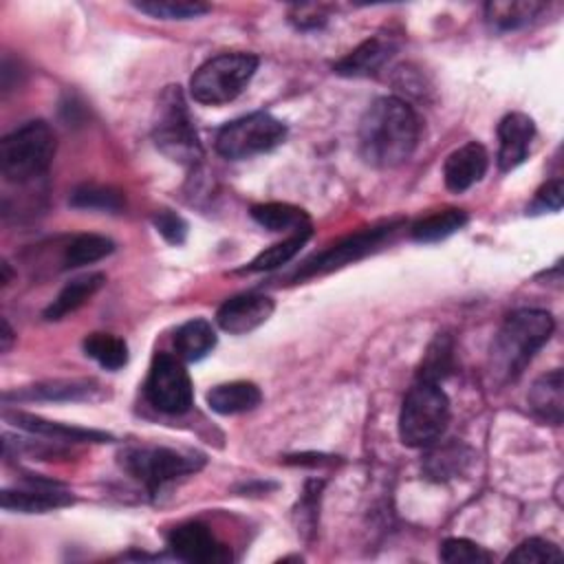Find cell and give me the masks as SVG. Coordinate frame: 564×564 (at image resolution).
Returning <instances> with one entry per match:
<instances>
[{
  "label": "cell",
  "instance_id": "e0dca14e",
  "mask_svg": "<svg viewBox=\"0 0 564 564\" xmlns=\"http://www.w3.org/2000/svg\"><path fill=\"white\" fill-rule=\"evenodd\" d=\"M4 419L9 423H13L20 430H26L31 434L44 436L53 443H104V441H112L110 434L99 432V430H86V427H75V425H66V423H57V421H48L35 414H26V412H4Z\"/></svg>",
  "mask_w": 564,
  "mask_h": 564
},
{
  "label": "cell",
  "instance_id": "cb8c5ba5",
  "mask_svg": "<svg viewBox=\"0 0 564 564\" xmlns=\"http://www.w3.org/2000/svg\"><path fill=\"white\" fill-rule=\"evenodd\" d=\"M544 7L533 0H496L485 4V20L494 31H516L531 24Z\"/></svg>",
  "mask_w": 564,
  "mask_h": 564
},
{
  "label": "cell",
  "instance_id": "8d00e7d4",
  "mask_svg": "<svg viewBox=\"0 0 564 564\" xmlns=\"http://www.w3.org/2000/svg\"><path fill=\"white\" fill-rule=\"evenodd\" d=\"M289 20L300 31H315L326 24L328 13L319 4H293L289 11Z\"/></svg>",
  "mask_w": 564,
  "mask_h": 564
},
{
  "label": "cell",
  "instance_id": "ffe728a7",
  "mask_svg": "<svg viewBox=\"0 0 564 564\" xmlns=\"http://www.w3.org/2000/svg\"><path fill=\"white\" fill-rule=\"evenodd\" d=\"M529 408L531 412L551 425H560L562 423V414H564V394H562V370L555 368L551 372L540 375L529 394H527Z\"/></svg>",
  "mask_w": 564,
  "mask_h": 564
},
{
  "label": "cell",
  "instance_id": "603a6c76",
  "mask_svg": "<svg viewBox=\"0 0 564 564\" xmlns=\"http://www.w3.org/2000/svg\"><path fill=\"white\" fill-rule=\"evenodd\" d=\"M214 346H216V330L203 317H194L181 324L174 333V350H176V357H181L183 361H200L214 350Z\"/></svg>",
  "mask_w": 564,
  "mask_h": 564
},
{
  "label": "cell",
  "instance_id": "8fae6325",
  "mask_svg": "<svg viewBox=\"0 0 564 564\" xmlns=\"http://www.w3.org/2000/svg\"><path fill=\"white\" fill-rule=\"evenodd\" d=\"M167 546L178 560L192 564H220L231 560V551L200 522L174 527L167 535Z\"/></svg>",
  "mask_w": 564,
  "mask_h": 564
},
{
  "label": "cell",
  "instance_id": "ac0fdd59",
  "mask_svg": "<svg viewBox=\"0 0 564 564\" xmlns=\"http://www.w3.org/2000/svg\"><path fill=\"white\" fill-rule=\"evenodd\" d=\"M397 53V42L390 35H372L341 57L333 68L344 77H368L377 73Z\"/></svg>",
  "mask_w": 564,
  "mask_h": 564
},
{
  "label": "cell",
  "instance_id": "d6a6232c",
  "mask_svg": "<svg viewBox=\"0 0 564 564\" xmlns=\"http://www.w3.org/2000/svg\"><path fill=\"white\" fill-rule=\"evenodd\" d=\"M438 557L447 564H489L491 562V553L467 538H447L438 549Z\"/></svg>",
  "mask_w": 564,
  "mask_h": 564
},
{
  "label": "cell",
  "instance_id": "2e32d148",
  "mask_svg": "<svg viewBox=\"0 0 564 564\" xmlns=\"http://www.w3.org/2000/svg\"><path fill=\"white\" fill-rule=\"evenodd\" d=\"M487 167H489L487 150L480 143L469 141L445 159L443 178L447 189L460 194L471 185H476L487 174Z\"/></svg>",
  "mask_w": 564,
  "mask_h": 564
},
{
  "label": "cell",
  "instance_id": "7402d4cb",
  "mask_svg": "<svg viewBox=\"0 0 564 564\" xmlns=\"http://www.w3.org/2000/svg\"><path fill=\"white\" fill-rule=\"evenodd\" d=\"M106 282L104 273H86L79 275L75 280H70L59 293L57 297L46 306L44 311V319L53 322V319H62L68 313L77 311L79 306H84Z\"/></svg>",
  "mask_w": 564,
  "mask_h": 564
},
{
  "label": "cell",
  "instance_id": "8992f818",
  "mask_svg": "<svg viewBox=\"0 0 564 564\" xmlns=\"http://www.w3.org/2000/svg\"><path fill=\"white\" fill-rule=\"evenodd\" d=\"M119 465L150 494H156L167 482L196 474L205 465V456L163 445H128L119 452Z\"/></svg>",
  "mask_w": 564,
  "mask_h": 564
},
{
  "label": "cell",
  "instance_id": "83f0119b",
  "mask_svg": "<svg viewBox=\"0 0 564 564\" xmlns=\"http://www.w3.org/2000/svg\"><path fill=\"white\" fill-rule=\"evenodd\" d=\"M84 352L106 370H119L128 364V344L110 333H90L84 339Z\"/></svg>",
  "mask_w": 564,
  "mask_h": 564
},
{
  "label": "cell",
  "instance_id": "5b68a950",
  "mask_svg": "<svg viewBox=\"0 0 564 564\" xmlns=\"http://www.w3.org/2000/svg\"><path fill=\"white\" fill-rule=\"evenodd\" d=\"M449 423V399L441 383L416 379L399 412V438L408 447H427Z\"/></svg>",
  "mask_w": 564,
  "mask_h": 564
},
{
  "label": "cell",
  "instance_id": "3957f363",
  "mask_svg": "<svg viewBox=\"0 0 564 564\" xmlns=\"http://www.w3.org/2000/svg\"><path fill=\"white\" fill-rule=\"evenodd\" d=\"M55 156V134L42 119L26 121L0 141V170L9 183H29L46 174Z\"/></svg>",
  "mask_w": 564,
  "mask_h": 564
},
{
  "label": "cell",
  "instance_id": "52a82bcc",
  "mask_svg": "<svg viewBox=\"0 0 564 564\" xmlns=\"http://www.w3.org/2000/svg\"><path fill=\"white\" fill-rule=\"evenodd\" d=\"M256 70L258 57L253 53H220L196 68L189 93L198 104H227L247 88Z\"/></svg>",
  "mask_w": 564,
  "mask_h": 564
},
{
  "label": "cell",
  "instance_id": "836d02e7",
  "mask_svg": "<svg viewBox=\"0 0 564 564\" xmlns=\"http://www.w3.org/2000/svg\"><path fill=\"white\" fill-rule=\"evenodd\" d=\"M562 560V551L555 542L542 538H529L509 553L507 562H522V564H549Z\"/></svg>",
  "mask_w": 564,
  "mask_h": 564
},
{
  "label": "cell",
  "instance_id": "74e56055",
  "mask_svg": "<svg viewBox=\"0 0 564 564\" xmlns=\"http://www.w3.org/2000/svg\"><path fill=\"white\" fill-rule=\"evenodd\" d=\"M562 194H564V187H562V178H551L546 181L538 192H535V198H533V205L531 209H540V212H560L562 209Z\"/></svg>",
  "mask_w": 564,
  "mask_h": 564
},
{
  "label": "cell",
  "instance_id": "ab89813d",
  "mask_svg": "<svg viewBox=\"0 0 564 564\" xmlns=\"http://www.w3.org/2000/svg\"><path fill=\"white\" fill-rule=\"evenodd\" d=\"M11 341H13V330L9 326L7 319H2V333H0V350L7 352L11 348Z\"/></svg>",
  "mask_w": 564,
  "mask_h": 564
},
{
  "label": "cell",
  "instance_id": "d6986e66",
  "mask_svg": "<svg viewBox=\"0 0 564 564\" xmlns=\"http://www.w3.org/2000/svg\"><path fill=\"white\" fill-rule=\"evenodd\" d=\"M97 397L99 383L93 379H55L15 392H4V401H93Z\"/></svg>",
  "mask_w": 564,
  "mask_h": 564
},
{
  "label": "cell",
  "instance_id": "f1b7e54d",
  "mask_svg": "<svg viewBox=\"0 0 564 564\" xmlns=\"http://www.w3.org/2000/svg\"><path fill=\"white\" fill-rule=\"evenodd\" d=\"M115 251V242L106 236L99 234H82L75 236L66 251H64V267H84V264H93L106 256H110Z\"/></svg>",
  "mask_w": 564,
  "mask_h": 564
},
{
  "label": "cell",
  "instance_id": "277c9868",
  "mask_svg": "<svg viewBox=\"0 0 564 564\" xmlns=\"http://www.w3.org/2000/svg\"><path fill=\"white\" fill-rule=\"evenodd\" d=\"M152 139L154 145L174 163L192 167L203 159V145L181 86H167L161 93L152 119Z\"/></svg>",
  "mask_w": 564,
  "mask_h": 564
},
{
  "label": "cell",
  "instance_id": "e575fe53",
  "mask_svg": "<svg viewBox=\"0 0 564 564\" xmlns=\"http://www.w3.org/2000/svg\"><path fill=\"white\" fill-rule=\"evenodd\" d=\"M322 487L324 482L319 480H308L306 482V489L300 498V505H297V531L300 533H306V531H315V522H317V502H319V494H322Z\"/></svg>",
  "mask_w": 564,
  "mask_h": 564
},
{
  "label": "cell",
  "instance_id": "7a4b0ae2",
  "mask_svg": "<svg viewBox=\"0 0 564 564\" xmlns=\"http://www.w3.org/2000/svg\"><path fill=\"white\" fill-rule=\"evenodd\" d=\"M555 322L549 311L520 308L511 313L494 337L489 370L498 383L513 381L522 375L533 355L553 335Z\"/></svg>",
  "mask_w": 564,
  "mask_h": 564
},
{
  "label": "cell",
  "instance_id": "f35d334b",
  "mask_svg": "<svg viewBox=\"0 0 564 564\" xmlns=\"http://www.w3.org/2000/svg\"><path fill=\"white\" fill-rule=\"evenodd\" d=\"M335 458L324 456V454H297V456H286L284 460L293 463V465H313L315 467V465H330V463H335Z\"/></svg>",
  "mask_w": 564,
  "mask_h": 564
},
{
  "label": "cell",
  "instance_id": "30bf717a",
  "mask_svg": "<svg viewBox=\"0 0 564 564\" xmlns=\"http://www.w3.org/2000/svg\"><path fill=\"white\" fill-rule=\"evenodd\" d=\"M145 397L165 414H183L189 410L194 388L181 357L170 352L154 355L145 379Z\"/></svg>",
  "mask_w": 564,
  "mask_h": 564
},
{
  "label": "cell",
  "instance_id": "484cf974",
  "mask_svg": "<svg viewBox=\"0 0 564 564\" xmlns=\"http://www.w3.org/2000/svg\"><path fill=\"white\" fill-rule=\"evenodd\" d=\"M467 220L469 218L463 209L449 207V209H443V212L421 218L419 223L412 225L410 231L416 242H438V240H445L452 234L460 231L467 225Z\"/></svg>",
  "mask_w": 564,
  "mask_h": 564
},
{
  "label": "cell",
  "instance_id": "5bb4252c",
  "mask_svg": "<svg viewBox=\"0 0 564 564\" xmlns=\"http://www.w3.org/2000/svg\"><path fill=\"white\" fill-rule=\"evenodd\" d=\"M476 454L469 445H465L463 441L449 438V441H434L432 445H427V452L421 460V469L425 474V478L434 480V482H445V480H454L458 476H463L471 463H474Z\"/></svg>",
  "mask_w": 564,
  "mask_h": 564
},
{
  "label": "cell",
  "instance_id": "d4e9b609",
  "mask_svg": "<svg viewBox=\"0 0 564 564\" xmlns=\"http://www.w3.org/2000/svg\"><path fill=\"white\" fill-rule=\"evenodd\" d=\"M251 218L269 231H304L311 229V218L304 209L289 203H262L251 207Z\"/></svg>",
  "mask_w": 564,
  "mask_h": 564
},
{
  "label": "cell",
  "instance_id": "6da1fadb",
  "mask_svg": "<svg viewBox=\"0 0 564 564\" xmlns=\"http://www.w3.org/2000/svg\"><path fill=\"white\" fill-rule=\"evenodd\" d=\"M419 132L421 123L412 106L399 97H379L359 121V154L372 167H397L412 156Z\"/></svg>",
  "mask_w": 564,
  "mask_h": 564
},
{
  "label": "cell",
  "instance_id": "d590c367",
  "mask_svg": "<svg viewBox=\"0 0 564 564\" xmlns=\"http://www.w3.org/2000/svg\"><path fill=\"white\" fill-rule=\"evenodd\" d=\"M152 223L156 231L170 242V245H183L187 238V223L172 209H159L152 216Z\"/></svg>",
  "mask_w": 564,
  "mask_h": 564
},
{
  "label": "cell",
  "instance_id": "9a60e30c",
  "mask_svg": "<svg viewBox=\"0 0 564 564\" xmlns=\"http://www.w3.org/2000/svg\"><path fill=\"white\" fill-rule=\"evenodd\" d=\"M535 123L524 112H509L498 123V167L500 172L516 170L531 150Z\"/></svg>",
  "mask_w": 564,
  "mask_h": 564
},
{
  "label": "cell",
  "instance_id": "4316f807",
  "mask_svg": "<svg viewBox=\"0 0 564 564\" xmlns=\"http://www.w3.org/2000/svg\"><path fill=\"white\" fill-rule=\"evenodd\" d=\"M454 370V339L447 333H438L421 361L416 379H427L441 383L445 377H449Z\"/></svg>",
  "mask_w": 564,
  "mask_h": 564
},
{
  "label": "cell",
  "instance_id": "4dcf8cb0",
  "mask_svg": "<svg viewBox=\"0 0 564 564\" xmlns=\"http://www.w3.org/2000/svg\"><path fill=\"white\" fill-rule=\"evenodd\" d=\"M70 207L75 209H97V212H110L117 214L123 209L126 198L119 189L104 187V185H79L73 189L68 198Z\"/></svg>",
  "mask_w": 564,
  "mask_h": 564
},
{
  "label": "cell",
  "instance_id": "f546056e",
  "mask_svg": "<svg viewBox=\"0 0 564 564\" xmlns=\"http://www.w3.org/2000/svg\"><path fill=\"white\" fill-rule=\"evenodd\" d=\"M311 238V229L304 231H295L289 238H284L282 242H275L271 247H267L264 251H260L247 267L245 271L256 273V271H271L278 269L282 264H286L291 258H295V253L302 249V245Z\"/></svg>",
  "mask_w": 564,
  "mask_h": 564
},
{
  "label": "cell",
  "instance_id": "7c38bea8",
  "mask_svg": "<svg viewBox=\"0 0 564 564\" xmlns=\"http://www.w3.org/2000/svg\"><path fill=\"white\" fill-rule=\"evenodd\" d=\"M75 502V496L55 480L29 478L22 487L2 489L0 505L7 511L20 513H46Z\"/></svg>",
  "mask_w": 564,
  "mask_h": 564
},
{
  "label": "cell",
  "instance_id": "4fadbf2b",
  "mask_svg": "<svg viewBox=\"0 0 564 564\" xmlns=\"http://www.w3.org/2000/svg\"><path fill=\"white\" fill-rule=\"evenodd\" d=\"M273 313V300L262 293H240L225 300L216 313L218 326L229 335H247Z\"/></svg>",
  "mask_w": 564,
  "mask_h": 564
},
{
  "label": "cell",
  "instance_id": "9c48e42d",
  "mask_svg": "<svg viewBox=\"0 0 564 564\" xmlns=\"http://www.w3.org/2000/svg\"><path fill=\"white\" fill-rule=\"evenodd\" d=\"M403 227V220H386L366 229L355 231L352 236H346L344 240H339L337 245L324 249L322 253H317L315 258L306 260L302 264V269H297V273L293 275V280H304V278H313V275H322L335 269H341L368 253H372L375 249H379L386 240H390L399 229Z\"/></svg>",
  "mask_w": 564,
  "mask_h": 564
},
{
  "label": "cell",
  "instance_id": "1f68e13d",
  "mask_svg": "<svg viewBox=\"0 0 564 564\" xmlns=\"http://www.w3.org/2000/svg\"><path fill=\"white\" fill-rule=\"evenodd\" d=\"M134 9L161 20H189L209 11V4L189 2V0H148L134 2Z\"/></svg>",
  "mask_w": 564,
  "mask_h": 564
},
{
  "label": "cell",
  "instance_id": "ba28073f",
  "mask_svg": "<svg viewBox=\"0 0 564 564\" xmlns=\"http://www.w3.org/2000/svg\"><path fill=\"white\" fill-rule=\"evenodd\" d=\"M284 139L286 126L273 115L258 110L227 121L216 134V152L229 161H242L278 148Z\"/></svg>",
  "mask_w": 564,
  "mask_h": 564
},
{
  "label": "cell",
  "instance_id": "44dd1931",
  "mask_svg": "<svg viewBox=\"0 0 564 564\" xmlns=\"http://www.w3.org/2000/svg\"><path fill=\"white\" fill-rule=\"evenodd\" d=\"M262 392L251 381L218 383L207 392V405L218 414H242L258 408Z\"/></svg>",
  "mask_w": 564,
  "mask_h": 564
}]
</instances>
